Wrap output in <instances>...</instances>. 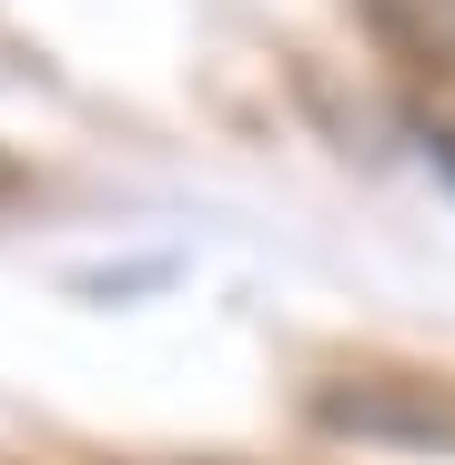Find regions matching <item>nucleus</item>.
I'll use <instances>...</instances> for the list:
<instances>
[{
    "mask_svg": "<svg viewBox=\"0 0 455 465\" xmlns=\"http://www.w3.org/2000/svg\"><path fill=\"white\" fill-rule=\"evenodd\" d=\"M11 193H21V163H0V203H11Z\"/></svg>",
    "mask_w": 455,
    "mask_h": 465,
    "instance_id": "nucleus-1",
    "label": "nucleus"
}]
</instances>
